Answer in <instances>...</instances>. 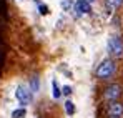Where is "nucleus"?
<instances>
[{
	"label": "nucleus",
	"instance_id": "f257e3e1",
	"mask_svg": "<svg viewBox=\"0 0 123 118\" xmlns=\"http://www.w3.org/2000/svg\"><path fill=\"white\" fill-rule=\"evenodd\" d=\"M106 50L111 58H122L123 57V40L120 37H110L106 42Z\"/></svg>",
	"mask_w": 123,
	"mask_h": 118
},
{
	"label": "nucleus",
	"instance_id": "f03ea898",
	"mask_svg": "<svg viewBox=\"0 0 123 118\" xmlns=\"http://www.w3.org/2000/svg\"><path fill=\"white\" fill-rule=\"evenodd\" d=\"M115 72H117V63H115V60L106 58L98 65V68H97V77L105 80V78H110Z\"/></svg>",
	"mask_w": 123,
	"mask_h": 118
},
{
	"label": "nucleus",
	"instance_id": "7ed1b4c3",
	"mask_svg": "<svg viewBox=\"0 0 123 118\" xmlns=\"http://www.w3.org/2000/svg\"><path fill=\"white\" fill-rule=\"evenodd\" d=\"M15 97L20 101V105H23V108H25V105H28V103L32 101V93H30V90H28L27 85H18V87H17Z\"/></svg>",
	"mask_w": 123,
	"mask_h": 118
},
{
	"label": "nucleus",
	"instance_id": "20e7f679",
	"mask_svg": "<svg viewBox=\"0 0 123 118\" xmlns=\"http://www.w3.org/2000/svg\"><path fill=\"white\" fill-rule=\"evenodd\" d=\"M122 92H123L122 85H118V83H115V85H110V87L105 90V98L108 100V101H117V100L120 98Z\"/></svg>",
	"mask_w": 123,
	"mask_h": 118
},
{
	"label": "nucleus",
	"instance_id": "39448f33",
	"mask_svg": "<svg viewBox=\"0 0 123 118\" xmlns=\"http://www.w3.org/2000/svg\"><path fill=\"white\" fill-rule=\"evenodd\" d=\"M73 8H75V15H77V17H82V15H86V13L92 12L90 3H86V2H83V0L75 2V3H73Z\"/></svg>",
	"mask_w": 123,
	"mask_h": 118
},
{
	"label": "nucleus",
	"instance_id": "423d86ee",
	"mask_svg": "<svg viewBox=\"0 0 123 118\" xmlns=\"http://www.w3.org/2000/svg\"><path fill=\"white\" fill-rule=\"evenodd\" d=\"M108 115L111 118H120L123 115V103H120V101H111V105L108 106Z\"/></svg>",
	"mask_w": 123,
	"mask_h": 118
},
{
	"label": "nucleus",
	"instance_id": "0eeeda50",
	"mask_svg": "<svg viewBox=\"0 0 123 118\" xmlns=\"http://www.w3.org/2000/svg\"><path fill=\"white\" fill-rule=\"evenodd\" d=\"M122 5H123V0H105V8H106L108 13H111L113 10H117Z\"/></svg>",
	"mask_w": 123,
	"mask_h": 118
},
{
	"label": "nucleus",
	"instance_id": "6e6552de",
	"mask_svg": "<svg viewBox=\"0 0 123 118\" xmlns=\"http://www.w3.org/2000/svg\"><path fill=\"white\" fill-rule=\"evenodd\" d=\"M38 88H40V80H38V77H32V78H30V87H28L30 93L35 95V93L38 92Z\"/></svg>",
	"mask_w": 123,
	"mask_h": 118
},
{
	"label": "nucleus",
	"instance_id": "1a4fd4ad",
	"mask_svg": "<svg viewBox=\"0 0 123 118\" xmlns=\"http://www.w3.org/2000/svg\"><path fill=\"white\" fill-rule=\"evenodd\" d=\"M52 90H53L52 95H53V98H55V100L62 97V90H60V87H58V83H57V80L52 81Z\"/></svg>",
	"mask_w": 123,
	"mask_h": 118
},
{
	"label": "nucleus",
	"instance_id": "9d476101",
	"mask_svg": "<svg viewBox=\"0 0 123 118\" xmlns=\"http://www.w3.org/2000/svg\"><path fill=\"white\" fill-rule=\"evenodd\" d=\"M25 115H27V110H25L23 106L12 112V118H25Z\"/></svg>",
	"mask_w": 123,
	"mask_h": 118
},
{
	"label": "nucleus",
	"instance_id": "9b49d317",
	"mask_svg": "<svg viewBox=\"0 0 123 118\" xmlns=\"http://www.w3.org/2000/svg\"><path fill=\"white\" fill-rule=\"evenodd\" d=\"M65 112L68 113V115H73L75 113V105L68 100V101H65Z\"/></svg>",
	"mask_w": 123,
	"mask_h": 118
},
{
	"label": "nucleus",
	"instance_id": "f8f14e48",
	"mask_svg": "<svg viewBox=\"0 0 123 118\" xmlns=\"http://www.w3.org/2000/svg\"><path fill=\"white\" fill-rule=\"evenodd\" d=\"M62 7H63L65 10H70V8L73 7V2H72V0H65V2H62Z\"/></svg>",
	"mask_w": 123,
	"mask_h": 118
},
{
	"label": "nucleus",
	"instance_id": "ddd939ff",
	"mask_svg": "<svg viewBox=\"0 0 123 118\" xmlns=\"http://www.w3.org/2000/svg\"><path fill=\"white\" fill-rule=\"evenodd\" d=\"M60 90H62V93H63V95H67V97L72 93V87H68V85H67V87H63V88H60Z\"/></svg>",
	"mask_w": 123,
	"mask_h": 118
},
{
	"label": "nucleus",
	"instance_id": "4468645a",
	"mask_svg": "<svg viewBox=\"0 0 123 118\" xmlns=\"http://www.w3.org/2000/svg\"><path fill=\"white\" fill-rule=\"evenodd\" d=\"M38 10H40V13H42V15H47V13H48V7H47V5H42V3H40Z\"/></svg>",
	"mask_w": 123,
	"mask_h": 118
},
{
	"label": "nucleus",
	"instance_id": "2eb2a0df",
	"mask_svg": "<svg viewBox=\"0 0 123 118\" xmlns=\"http://www.w3.org/2000/svg\"><path fill=\"white\" fill-rule=\"evenodd\" d=\"M83 2H86V3H92V2H95V0H83Z\"/></svg>",
	"mask_w": 123,
	"mask_h": 118
}]
</instances>
